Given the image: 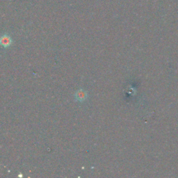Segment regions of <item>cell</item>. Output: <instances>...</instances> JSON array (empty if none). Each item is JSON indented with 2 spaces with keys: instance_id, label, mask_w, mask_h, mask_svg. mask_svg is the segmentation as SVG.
<instances>
[{
  "instance_id": "cell-2",
  "label": "cell",
  "mask_w": 178,
  "mask_h": 178,
  "mask_svg": "<svg viewBox=\"0 0 178 178\" xmlns=\"http://www.w3.org/2000/svg\"><path fill=\"white\" fill-rule=\"evenodd\" d=\"M76 97H77V98L79 100L82 101V100H84V99L86 98V93L84 91H79L76 94Z\"/></svg>"
},
{
  "instance_id": "cell-1",
  "label": "cell",
  "mask_w": 178,
  "mask_h": 178,
  "mask_svg": "<svg viewBox=\"0 0 178 178\" xmlns=\"http://www.w3.org/2000/svg\"><path fill=\"white\" fill-rule=\"evenodd\" d=\"M11 42H12V40H11L9 36L8 35H4L0 38V44L4 47H7L8 46H10Z\"/></svg>"
}]
</instances>
